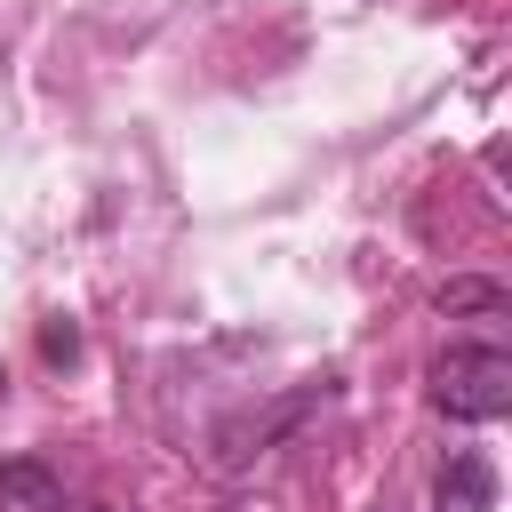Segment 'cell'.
I'll return each mask as SVG.
<instances>
[{"mask_svg": "<svg viewBox=\"0 0 512 512\" xmlns=\"http://www.w3.org/2000/svg\"><path fill=\"white\" fill-rule=\"evenodd\" d=\"M432 408L456 416V424L512 416V352L504 344H448L432 360Z\"/></svg>", "mask_w": 512, "mask_h": 512, "instance_id": "6da1fadb", "label": "cell"}, {"mask_svg": "<svg viewBox=\"0 0 512 512\" xmlns=\"http://www.w3.org/2000/svg\"><path fill=\"white\" fill-rule=\"evenodd\" d=\"M432 504L440 512H496V464L480 448H456L440 464V480H432Z\"/></svg>", "mask_w": 512, "mask_h": 512, "instance_id": "7a4b0ae2", "label": "cell"}, {"mask_svg": "<svg viewBox=\"0 0 512 512\" xmlns=\"http://www.w3.org/2000/svg\"><path fill=\"white\" fill-rule=\"evenodd\" d=\"M0 496L24 504V512H64V488H56L40 464H0Z\"/></svg>", "mask_w": 512, "mask_h": 512, "instance_id": "3957f363", "label": "cell"}, {"mask_svg": "<svg viewBox=\"0 0 512 512\" xmlns=\"http://www.w3.org/2000/svg\"><path fill=\"white\" fill-rule=\"evenodd\" d=\"M440 304H448V312H504V288H488V280H448Z\"/></svg>", "mask_w": 512, "mask_h": 512, "instance_id": "277c9868", "label": "cell"}]
</instances>
